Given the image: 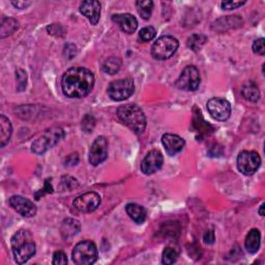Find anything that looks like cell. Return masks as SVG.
<instances>
[{
  "label": "cell",
  "instance_id": "obj_1",
  "mask_svg": "<svg viewBox=\"0 0 265 265\" xmlns=\"http://www.w3.org/2000/svg\"><path fill=\"white\" fill-rule=\"evenodd\" d=\"M95 86V76L84 68H73L66 71L61 79L63 94L69 98H84Z\"/></svg>",
  "mask_w": 265,
  "mask_h": 265
},
{
  "label": "cell",
  "instance_id": "obj_2",
  "mask_svg": "<svg viewBox=\"0 0 265 265\" xmlns=\"http://www.w3.org/2000/svg\"><path fill=\"white\" fill-rule=\"evenodd\" d=\"M10 246L15 261L18 264L27 262L35 254V243L30 231L21 229L12 235Z\"/></svg>",
  "mask_w": 265,
  "mask_h": 265
},
{
  "label": "cell",
  "instance_id": "obj_3",
  "mask_svg": "<svg viewBox=\"0 0 265 265\" xmlns=\"http://www.w3.org/2000/svg\"><path fill=\"white\" fill-rule=\"evenodd\" d=\"M117 116L119 121L136 134H142L146 129V117L143 110L135 104L121 106L117 110Z\"/></svg>",
  "mask_w": 265,
  "mask_h": 265
},
{
  "label": "cell",
  "instance_id": "obj_4",
  "mask_svg": "<svg viewBox=\"0 0 265 265\" xmlns=\"http://www.w3.org/2000/svg\"><path fill=\"white\" fill-rule=\"evenodd\" d=\"M179 47L177 38L171 35L158 37L151 47V55L157 60H166L175 54Z\"/></svg>",
  "mask_w": 265,
  "mask_h": 265
},
{
  "label": "cell",
  "instance_id": "obj_5",
  "mask_svg": "<svg viewBox=\"0 0 265 265\" xmlns=\"http://www.w3.org/2000/svg\"><path fill=\"white\" fill-rule=\"evenodd\" d=\"M98 248L90 241H84L75 246L72 257L73 261L78 265H91L98 260Z\"/></svg>",
  "mask_w": 265,
  "mask_h": 265
},
{
  "label": "cell",
  "instance_id": "obj_6",
  "mask_svg": "<svg viewBox=\"0 0 265 265\" xmlns=\"http://www.w3.org/2000/svg\"><path fill=\"white\" fill-rule=\"evenodd\" d=\"M64 132L60 128H52L47 130L44 134L32 143V151L37 154H43L52 148L63 138Z\"/></svg>",
  "mask_w": 265,
  "mask_h": 265
},
{
  "label": "cell",
  "instance_id": "obj_7",
  "mask_svg": "<svg viewBox=\"0 0 265 265\" xmlns=\"http://www.w3.org/2000/svg\"><path fill=\"white\" fill-rule=\"evenodd\" d=\"M261 165L260 155L256 151H242L237 157V167L246 176L255 174Z\"/></svg>",
  "mask_w": 265,
  "mask_h": 265
},
{
  "label": "cell",
  "instance_id": "obj_8",
  "mask_svg": "<svg viewBox=\"0 0 265 265\" xmlns=\"http://www.w3.org/2000/svg\"><path fill=\"white\" fill-rule=\"evenodd\" d=\"M135 85L132 79H121L112 82L108 87L109 97L116 102H122L128 100L134 94Z\"/></svg>",
  "mask_w": 265,
  "mask_h": 265
},
{
  "label": "cell",
  "instance_id": "obj_9",
  "mask_svg": "<svg viewBox=\"0 0 265 265\" xmlns=\"http://www.w3.org/2000/svg\"><path fill=\"white\" fill-rule=\"evenodd\" d=\"M200 81L201 78L199 70L194 65H189L182 71L175 85L177 88L184 91H195L200 85Z\"/></svg>",
  "mask_w": 265,
  "mask_h": 265
},
{
  "label": "cell",
  "instance_id": "obj_10",
  "mask_svg": "<svg viewBox=\"0 0 265 265\" xmlns=\"http://www.w3.org/2000/svg\"><path fill=\"white\" fill-rule=\"evenodd\" d=\"M207 110L217 121L225 122L231 115V105L225 99L213 98L207 102Z\"/></svg>",
  "mask_w": 265,
  "mask_h": 265
},
{
  "label": "cell",
  "instance_id": "obj_11",
  "mask_svg": "<svg viewBox=\"0 0 265 265\" xmlns=\"http://www.w3.org/2000/svg\"><path fill=\"white\" fill-rule=\"evenodd\" d=\"M101 204V196L96 192H88L77 197L74 200V207L83 214L95 211Z\"/></svg>",
  "mask_w": 265,
  "mask_h": 265
},
{
  "label": "cell",
  "instance_id": "obj_12",
  "mask_svg": "<svg viewBox=\"0 0 265 265\" xmlns=\"http://www.w3.org/2000/svg\"><path fill=\"white\" fill-rule=\"evenodd\" d=\"M108 157V141L105 137H98L91 145L89 151V163L92 166H99Z\"/></svg>",
  "mask_w": 265,
  "mask_h": 265
},
{
  "label": "cell",
  "instance_id": "obj_13",
  "mask_svg": "<svg viewBox=\"0 0 265 265\" xmlns=\"http://www.w3.org/2000/svg\"><path fill=\"white\" fill-rule=\"evenodd\" d=\"M163 163L164 156L162 152L157 149H153L143 158L141 162V171L145 175H151L162 168Z\"/></svg>",
  "mask_w": 265,
  "mask_h": 265
},
{
  "label": "cell",
  "instance_id": "obj_14",
  "mask_svg": "<svg viewBox=\"0 0 265 265\" xmlns=\"http://www.w3.org/2000/svg\"><path fill=\"white\" fill-rule=\"evenodd\" d=\"M9 205L14 208L18 214L25 218H32L36 215V206L29 199L22 196L15 195L10 197Z\"/></svg>",
  "mask_w": 265,
  "mask_h": 265
},
{
  "label": "cell",
  "instance_id": "obj_15",
  "mask_svg": "<svg viewBox=\"0 0 265 265\" xmlns=\"http://www.w3.org/2000/svg\"><path fill=\"white\" fill-rule=\"evenodd\" d=\"M80 11L91 23V25H97L101 18V3L97 0H88L80 5Z\"/></svg>",
  "mask_w": 265,
  "mask_h": 265
},
{
  "label": "cell",
  "instance_id": "obj_16",
  "mask_svg": "<svg viewBox=\"0 0 265 265\" xmlns=\"http://www.w3.org/2000/svg\"><path fill=\"white\" fill-rule=\"evenodd\" d=\"M163 146L169 155H175L179 153L185 145V141L174 134H165L162 137Z\"/></svg>",
  "mask_w": 265,
  "mask_h": 265
},
{
  "label": "cell",
  "instance_id": "obj_17",
  "mask_svg": "<svg viewBox=\"0 0 265 265\" xmlns=\"http://www.w3.org/2000/svg\"><path fill=\"white\" fill-rule=\"evenodd\" d=\"M112 21L116 23L124 32L134 33L138 27L137 19L131 14H116L112 16Z\"/></svg>",
  "mask_w": 265,
  "mask_h": 265
},
{
  "label": "cell",
  "instance_id": "obj_18",
  "mask_svg": "<svg viewBox=\"0 0 265 265\" xmlns=\"http://www.w3.org/2000/svg\"><path fill=\"white\" fill-rule=\"evenodd\" d=\"M80 223L79 221L75 219H66L62 222L60 232L62 237L64 240H70V238H73L75 235H77L80 231Z\"/></svg>",
  "mask_w": 265,
  "mask_h": 265
},
{
  "label": "cell",
  "instance_id": "obj_19",
  "mask_svg": "<svg viewBox=\"0 0 265 265\" xmlns=\"http://www.w3.org/2000/svg\"><path fill=\"white\" fill-rule=\"evenodd\" d=\"M261 243V234L258 229H252L246 237V249L251 254L258 252Z\"/></svg>",
  "mask_w": 265,
  "mask_h": 265
},
{
  "label": "cell",
  "instance_id": "obj_20",
  "mask_svg": "<svg viewBox=\"0 0 265 265\" xmlns=\"http://www.w3.org/2000/svg\"><path fill=\"white\" fill-rule=\"evenodd\" d=\"M127 213L130 216V218L136 222L137 224H142L144 221L146 220V209H145L143 206L138 205L136 203H130L126 207Z\"/></svg>",
  "mask_w": 265,
  "mask_h": 265
},
{
  "label": "cell",
  "instance_id": "obj_21",
  "mask_svg": "<svg viewBox=\"0 0 265 265\" xmlns=\"http://www.w3.org/2000/svg\"><path fill=\"white\" fill-rule=\"evenodd\" d=\"M12 132L11 124L5 115L0 116V146L4 147L8 143Z\"/></svg>",
  "mask_w": 265,
  "mask_h": 265
},
{
  "label": "cell",
  "instance_id": "obj_22",
  "mask_svg": "<svg viewBox=\"0 0 265 265\" xmlns=\"http://www.w3.org/2000/svg\"><path fill=\"white\" fill-rule=\"evenodd\" d=\"M242 94L244 98L250 102L256 103L260 99V90L254 81H248L244 84Z\"/></svg>",
  "mask_w": 265,
  "mask_h": 265
},
{
  "label": "cell",
  "instance_id": "obj_23",
  "mask_svg": "<svg viewBox=\"0 0 265 265\" xmlns=\"http://www.w3.org/2000/svg\"><path fill=\"white\" fill-rule=\"evenodd\" d=\"M136 6H137L139 15L144 20H148L150 18L152 8H153L152 1H150V0H141V1L136 2Z\"/></svg>",
  "mask_w": 265,
  "mask_h": 265
},
{
  "label": "cell",
  "instance_id": "obj_24",
  "mask_svg": "<svg viewBox=\"0 0 265 265\" xmlns=\"http://www.w3.org/2000/svg\"><path fill=\"white\" fill-rule=\"evenodd\" d=\"M122 66V59L118 57H110L105 61L103 65V70L106 74L115 75Z\"/></svg>",
  "mask_w": 265,
  "mask_h": 265
},
{
  "label": "cell",
  "instance_id": "obj_25",
  "mask_svg": "<svg viewBox=\"0 0 265 265\" xmlns=\"http://www.w3.org/2000/svg\"><path fill=\"white\" fill-rule=\"evenodd\" d=\"M207 42V37L203 34H193L188 39V47L191 48L193 51L198 52L200 51L203 45Z\"/></svg>",
  "mask_w": 265,
  "mask_h": 265
},
{
  "label": "cell",
  "instance_id": "obj_26",
  "mask_svg": "<svg viewBox=\"0 0 265 265\" xmlns=\"http://www.w3.org/2000/svg\"><path fill=\"white\" fill-rule=\"evenodd\" d=\"M177 258H178V251L172 247H167L163 252L162 262L166 265H170L175 263Z\"/></svg>",
  "mask_w": 265,
  "mask_h": 265
},
{
  "label": "cell",
  "instance_id": "obj_27",
  "mask_svg": "<svg viewBox=\"0 0 265 265\" xmlns=\"http://www.w3.org/2000/svg\"><path fill=\"white\" fill-rule=\"evenodd\" d=\"M18 28V23L14 19H3L1 24V37H5L6 35L11 34Z\"/></svg>",
  "mask_w": 265,
  "mask_h": 265
},
{
  "label": "cell",
  "instance_id": "obj_28",
  "mask_svg": "<svg viewBox=\"0 0 265 265\" xmlns=\"http://www.w3.org/2000/svg\"><path fill=\"white\" fill-rule=\"evenodd\" d=\"M156 35V31L151 26H147V27H144L140 30L139 32V39L141 42H149L151 39H153Z\"/></svg>",
  "mask_w": 265,
  "mask_h": 265
},
{
  "label": "cell",
  "instance_id": "obj_29",
  "mask_svg": "<svg viewBox=\"0 0 265 265\" xmlns=\"http://www.w3.org/2000/svg\"><path fill=\"white\" fill-rule=\"evenodd\" d=\"M95 127H96L95 118L90 115H86L82 121V130L86 132V134H89V132L94 131Z\"/></svg>",
  "mask_w": 265,
  "mask_h": 265
},
{
  "label": "cell",
  "instance_id": "obj_30",
  "mask_svg": "<svg viewBox=\"0 0 265 265\" xmlns=\"http://www.w3.org/2000/svg\"><path fill=\"white\" fill-rule=\"evenodd\" d=\"M16 78L18 81V90L19 91L24 90L26 87V82H27V75H26V73L23 70L18 69L16 71Z\"/></svg>",
  "mask_w": 265,
  "mask_h": 265
},
{
  "label": "cell",
  "instance_id": "obj_31",
  "mask_svg": "<svg viewBox=\"0 0 265 265\" xmlns=\"http://www.w3.org/2000/svg\"><path fill=\"white\" fill-rule=\"evenodd\" d=\"M253 48L254 53L258 55H264L265 54V39L263 37L256 39V41L253 43Z\"/></svg>",
  "mask_w": 265,
  "mask_h": 265
},
{
  "label": "cell",
  "instance_id": "obj_32",
  "mask_svg": "<svg viewBox=\"0 0 265 265\" xmlns=\"http://www.w3.org/2000/svg\"><path fill=\"white\" fill-rule=\"evenodd\" d=\"M53 264H66L68 263V257L62 251H57L53 255Z\"/></svg>",
  "mask_w": 265,
  "mask_h": 265
},
{
  "label": "cell",
  "instance_id": "obj_33",
  "mask_svg": "<svg viewBox=\"0 0 265 265\" xmlns=\"http://www.w3.org/2000/svg\"><path fill=\"white\" fill-rule=\"evenodd\" d=\"M247 1H224L222 2L223 9H235L245 5Z\"/></svg>",
  "mask_w": 265,
  "mask_h": 265
},
{
  "label": "cell",
  "instance_id": "obj_34",
  "mask_svg": "<svg viewBox=\"0 0 265 265\" xmlns=\"http://www.w3.org/2000/svg\"><path fill=\"white\" fill-rule=\"evenodd\" d=\"M203 241L205 244L207 245H213L216 241V236H215V232L213 230H208L205 232V234L203 235Z\"/></svg>",
  "mask_w": 265,
  "mask_h": 265
},
{
  "label": "cell",
  "instance_id": "obj_35",
  "mask_svg": "<svg viewBox=\"0 0 265 265\" xmlns=\"http://www.w3.org/2000/svg\"><path fill=\"white\" fill-rule=\"evenodd\" d=\"M78 163H79V155H78V153L70 154L68 157H66V160H65V165L69 166V167L76 166Z\"/></svg>",
  "mask_w": 265,
  "mask_h": 265
},
{
  "label": "cell",
  "instance_id": "obj_36",
  "mask_svg": "<svg viewBox=\"0 0 265 265\" xmlns=\"http://www.w3.org/2000/svg\"><path fill=\"white\" fill-rule=\"evenodd\" d=\"M11 4L19 9H23V8L27 7L28 5H30L31 2L30 1H12Z\"/></svg>",
  "mask_w": 265,
  "mask_h": 265
},
{
  "label": "cell",
  "instance_id": "obj_37",
  "mask_svg": "<svg viewBox=\"0 0 265 265\" xmlns=\"http://www.w3.org/2000/svg\"><path fill=\"white\" fill-rule=\"evenodd\" d=\"M264 206H265V204H264V203H262V204H261V206H260V208H259V211H258L259 215H260L262 218L264 217Z\"/></svg>",
  "mask_w": 265,
  "mask_h": 265
}]
</instances>
